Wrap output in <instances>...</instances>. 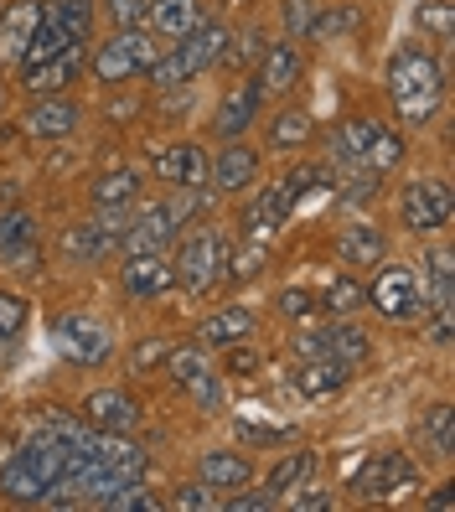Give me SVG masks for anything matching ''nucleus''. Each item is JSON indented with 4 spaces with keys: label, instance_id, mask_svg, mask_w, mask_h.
<instances>
[{
    "label": "nucleus",
    "instance_id": "1",
    "mask_svg": "<svg viewBox=\"0 0 455 512\" xmlns=\"http://www.w3.org/2000/svg\"><path fill=\"white\" fill-rule=\"evenodd\" d=\"M388 94L404 125H430V114L440 109L445 94V73L430 52H399L388 63Z\"/></svg>",
    "mask_w": 455,
    "mask_h": 512
},
{
    "label": "nucleus",
    "instance_id": "2",
    "mask_svg": "<svg viewBox=\"0 0 455 512\" xmlns=\"http://www.w3.org/2000/svg\"><path fill=\"white\" fill-rule=\"evenodd\" d=\"M228 37H233V32H228L223 21H197L181 42H171V52H161V63L150 68V78H156L161 88H176V83L202 78L212 63H223Z\"/></svg>",
    "mask_w": 455,
    "mask_h": 512
},
{
    "label": "nucleus",
    "instance_id": "3",
    "mask_svg": "<svg viewBox=\"0 0 455 512\" xmlns=\"http://www.w3.org/2000/svg\"><path fill=\"white\" fill-rule=\"evenodd\" d=\"M228 254H233V244L218 228H197L187 244H181L171 275H176V285L187 295H207V290L228 285Z\"/></svg>",
    "mask_w": 455,
    "mask_h": 512
},
{
    "label": "nucleus",
    "instance_id": "4",
    "mask_svg": "<svg viewBox=\"0 0 455 512\" xmlns=\"http://www.w3.org/2000/svg\"><path fill=\"white\" fill-rule=\"evenodd\" d=\"M161 63V42L140 32V26H125L119 37H109L94 52V73L104 83H130V78H150V68Z\"/></svg>",
    "mask_w": 455,
    "mask_h": 512
},
{
    "label": "nucleus",
    "instance_id": "5",
    "mask_svg": "<svg viewBox=\"0 0 455 512\" xmlns=\"http://www.w3.org/2000/svg\"><path fill=\"white\" fill-rule=\"evenodd\" d=\"M378 306V316H388V321H409V316H424L430 311V290H424V280L414 275V269H404V264H383L378 269V280L362 290Z\"/></svg>",
    "mask_w": 455,
    "mask_h": 512
},
{
    "label": "nucleus",
    "instance_id": "6",
    "mask_svg": "<svg viewBox=\"0 0 455 512\" xmlns=\"http://www.w3.org/2000/svg\"><path fill=\"white\" fill-rule=\"evenodd\" d=\"M52 347L63 352L68 363H78V368H99V363H109V352H114L109 331L94 316H78V311L52 326Z\"/></svg>",
    "mask_w": 455,
    "mask_h": 512
},
{
    "label": "nucleus",
    "instance_id": "7",
    "mask_svg": "<svg viewBox=\"0 0 455 512\" xmlns=\"http://www.w3.org/2000/svg\"><path fill=\"white\" fill-rule=\"evenodd\" d=\"M166 373H171L176 388H187L197 409H207V414L223 409V383H218V373H212L202 347H171L166 352Z\"/></svg>",
    "mask_w": 455,
    "mask_h": 512
},
{
    "label": "nucleus",
    "instance_id": "8",
    "mask_svg": "<svg viewBox=\"0 0 455 512\" xmlns=\"http://www.w3.org/2000/svg\"><path fill=\"white\" fill-rule=\"evenodd\" d=\"M409 487H414V461L404 456V450H378L373 461H362V466L352 471V492H357L362 502L409 492Z\"/></svg>",
    "mask_w": 455,
    "mask_h": 512
},
{
    "label": "nucleus",
    "instance_id": "9",
    "mask_svg": "<svg viewBox=\"0 0 455 512\" xmlns=\"http://www.w3.org/2000/svg\"><path fill=\"white\" fill-rule=\"evenodd\" d=\"M399 213L414 233H430V228H445L450 223V187L445 182H430V176H419V182L404 187V202Z\"/></svg>",
    "mask_w": 455,
    "mask_h": 512
},
{
    "label": "nucleus",
    "instance_id": "10",
    "mask_svg": "<svg viewBox=\"0 0 455 512\" xmlns=\"http://www.w3.org/2000/svg\"><path fill=\"white\" fill-rule=\"evenodd\" d=\"M21 119H26V135L32 140H63V135L78 130L83 109L73 99H63V94H32V104H26Z\"/></svg>",
    "mask_w": 455,
    "mask_h": 512
},
{
    "label": "nucleus",
    "instance_id": "11",
    "mask_svg": "<svg viewBox=\"0 0 455 512\" xmlns=\"http://www.w3.org/2000/svg\"><path fill=\"white\" fill-rule=\"evenodd\" d=\"M83 425L94 430H114V435H130L140 425V404L130 394H119V388H99V394L83 399Z\"/></svg>",
    "mask_w": 455,
    "mask_h": 512
},
{
    "label": "nucleus",
    "instance_id": "12",
    "mask_svg": "<svg viewBox=\"0 0 455 512\" xmlns=\"http://www.w3.org/2000/svg\"><path fill=\"white\" fill-rule=\"evenodd\" d=\"M119 285H125L130 300H156L176 285L171 264L161 254H125V275H119Z\"/></svg>",
    "mask_w": 455,
    "mask_h": 512
},
{
    "label": "nucleus",
    "instance_id": "13",
    "mask_svg": "<svg viewBox=\"0 0 455 512\" xmlns=\"http://www.w3.org/2000/svg\"><path fill=\"white\" fill-rule=\"evenodd\" d=\"M156 176H166L171 187H207L212 182V156L202 145H171V150H161Z\"/></svg>",
    "mask_w": 455,
    "mask_h": 512
},
{
    "label": "nucleus",
    "instance_id": "14",
    "mask_svg": "<svg viewBox=\"0 0 455 512\" xmlns=\"http://www.w3.org/2000/svg\"><path fill=\"white\" fill-rule=\"evenodd\" d=\"M290 197H285V187H269V192H259L249 207H244V233L254 238V244H269L285 223H290Z\"/></svg>",
    "mask_w": 455,
    "mask_h": 512
},
{
    "label": "nucleus",
    "instance_id": "15",
    "mask_svg": "<svg viewBox=\"0 0 455 512\" xmlns=\"http://www.w3.org/2000/svg\"><path fill=\"white\" fill-rule=\"evenodd\" d=\"M259 104H264V88L254 83V78H244L233 88V94L218 104V119H212V130H218L223 140H238L249 125H254V114H259Z\"/></svg>",
    "mask_w": 455,
    "mask_h": 512
},
{
    "label": "nucleus",
    "instance_id": "16",
    "mask_svg": "<svg viewBox=\"0 0 455 512\" xmlns=\"http://www.w3.org/2000/svg\"><path fill=\"white\" fill-rule=\"evenodd\" d=\"M300 73H306V63H300L295 42H269L264 47V57H259V88L264 94H290L300 83Z\"/></svg>",
    "mask_w": 455,
    "mask_h": 512
},
{
    "label": "nucleus",
    "instance_id": "17",
    "mask_svg": "<svg viewBox=\"0 0 455 512\" xmlns=\"http://www.w3.org/2000/svg\"><path fill=\"white\" fill-rule=\"evenodd\" d=\"M254 326H259V316H254L249 306H223V311H212V316L197 326V342H202V347L249 342V337H254Z\"/></svg>",
    "mask_w": 455,
    "mask_h": 512
},
{
    "label": "nucleus",
    "instance_id": "18",
    "mask_svg": "<svg viewBox=\"0 0 455 512\" xmlns=\"http://www.w3.org/2000/svg\"><path fill=\"white\" fill-rule=\"evenodd\" d=\"M145 21H150V37H166V42H181L202 21V6L197 0H150L145 6Z\"/></svg>",
    "mask_w": 455,
    "mask_h": 512
},
{
    "label": "nucleus",
    "instance_id": "19",
    "mask_svg": "<svg viewBox=\"0 0 455 512\" xmlns=\"http://www.w3.org/2000/svg\"><path fill=\"white\" fill-rule=\"evenodd\" d=\"M78 73H83V42H73L68 52L47 57V63H42V68H32L21 83H26V94H63V88H68Z\"/></svg>",
    "mask_w": 455,
    "mask_h": 512
},
{
    "label": "nucleus",
    "instance_id": "20",
    "mask_svg": "<svg viewBox=\"0 0 455 512\" xmlns=\"http://www.w3.org/2000/svg\"><path fill=\"white\" fill-rule=\"evenodd\" d=\"M254 176H259V156L244 140H228V150L212 161V187L218 192H244V187H254Z\"/></svg>",
    "mask_w": 455,
    "mask_h": 512
},
{
    "label": "nucleus",
    "instance_id": "21",
    "mask_svg": "<svg viewBox=\"0 0 455 512\" xmlns=\"http://www.w3.org/2000/svg\"><path fill=\"white\" fill-rule=\"evenodd\" d=\"M176 233H181V228H176V223L161 213V207H150V213H140V218L125 228V238H119V249H125V254H161Z\"/></svg>",
    "mask_w": 455,
    "mask_h": 512
},
{
    "label": "nucleus",
    "instance_id": "22",
    "mask_svg": "<svg viewBox=\"0 0 455 512\" xmlns=\"http://www.w3.org/2000/svg\"><path fill=\"white\" fill-rule=\"evenodd\" d=\"M0 492H6V502H16V507H37V502H47L52 497V487L21 461V450L11 461H0Z\"/></svg>",
    "mask_w": 455,
    "mask_h": 512
},
{
    "label": "nucleus",
    "instance_id": "23",
    "mask_svg": "<svg viewBox=\"0 0 455 512\" xmlns=\"http://www.w3.org/2000/svg\"><path fill=\"white\" fill-rule=\"evenodd\" d=\"M337 249H342V259H347V264L378 269V264H383V254H388V238H383V228H378V223H347V228H342V238H337Z\"/></svg>",
    "mask_w": 455,
    "mask_h": 512
},
{
    "label": "nucleus",
    "instance_id": "24",
    "mask_svg": "<svg viewBox=\"0 0 455 512\" xmlns=\"http://www.w3.org/2000/svg\"><path fill=\"white\" fill-rule=\"evenodd\" d=\"M342 383H347V368L337 357H300L295 363V388L306 399H326V394H337Z\"/></svg>",
    "mask_w": 455,
    "mask_h": 512
},
{
    "label": "nucleus",
    "instance_id": "25",
    "mask_svg": "<svg viewBox=\"0 0 455 512\" xmlns=\"http://www.w3.org/2000/svg\"><path fill=\"white\" fill-rule=\"evenodd\" d=\"M73 47V37L63 32V21L52 16V6L42 11V21H37V32H32V42L21 47V73H32V68H42L47 57H57V52H68Z\"/></svg>",
    "mask_w": 455,
    "mask_h": 512
},
{
    "label": "nucleus",
    "instance_id": "26",
    "mask_svg": "<svg viewBox=\"0 0 455 512\" xmlns=\"http://www.w3.org/2000/svg\"><path fill=\"white\" fill-rule=\"evenodd\" d=\"M37 254V223L32 213H21V207H11L6 218H0V259L6 264H21Z\"/></svg>",
    "mask_w": 455,
    "mask_h": 512
},
{
    "label": "nucleus",
    "instance_id": "27",
    "mask_svg": "<svg viewBox=\"0 0 455 512\" xmlns=\"http://www.w3.org/2000/svg\"><path fill=\"white\" fill-rule=\"evenodd\" d=\"M42 0H11L6 11H0V42H6L16 57H21V47L32 42V32H37V21H42Z\"/></svg>",
    "mask_w": 455,
    "mask_h": 512
},
{
    "label": "nucleus",
    "instance_id": "28",
    "mask_svg": "<svg viewBox=\"0 0 455 512\" xmlns=\"http://www.w3.org/2000/svg\"><path fill=\"white\" fill-rule=\"evenodd\" d=\"M249 476H254V466L244 456H233V450H207V456H202V481H207V487H218V492L244 487Z\"/></svg>",
    "mask_w": 455,
    "mask_h": 512
},
{
    "label": "nucleus",
    "instance_id": "29",
    "mask_svg": "<svg viewBox=\"0 0 455 512\" xmlns=\"http://www.w3.org/2000/svg\"><path fill=\"white\" fill-rule=\"evenodd\" d=\"M326 337H331V357L352 373V368H362L368 363V352H373V342H368V331L362 326H352V321H342V326H326Z\"/></svg>",
    "mask_w": 455,
    "mask_h": 512
},
{
    "label": "nucleus",
    "instance_id": "30",
    "mask_svg": "<svg viewBox=\"0 0 455 512\" xmlns=\"http://www.w3.org/2000/svg\"><path fill=\"white\" fill-rule=\"evenodd\" d=\"M311 471H316V450H290V456H285L275 471H269L264 492H269V497L295 492V487H306V481H311Z\"/></svg>",
    "mask_w": 455,
    "mask_h": 512
},
{
    "label": "nucleus",
    "instance_id": "31",
    "mask_svg": "<svg viewBox=\"0 0 455 512\" xmlns=\"http://www.w3.org/2000/svg\"><path fill=\"white\" fill-rule=\"evenodd\" d=\"M280 187H285L290 202H306L311 192H337V171L321 166V161H306V166H295Z\"/></svg>",
    "mask_w": 455,
    "mask_h": 512
},
{
    "label": "nucleus",
    "instance_id": "32",
    "mask_svg": "<svg viewBox=\"0 0 455 512\" xmlns=\"http://www.w3.org/2000/svg\"><path fill=\"white\" fill-rule=\"evenodd\" d=\"M140 202V171H109L94 182V207H135Z\"/></svg>",
    "mask_w": 455,
    "mask_h": 512
},
{
    "label": "nucleus",
    "instance_id": "33",
    "mask_svg": "<svg viewBox=\"0 0 455 512\" xmlns=\"http://www.w3.org/2000/svg\"><path fill=\"white\" fill-rule=\"evenodd\" d=\"M362 300H368V295H362V285L352 275H337V280H326V290L316 295V311H326L331 321H337V316H352Z\"/></svg>",
    "mask_w": 455,
    "mask_h": 512
},
{
    "label": "nucleus",
    "instance_id": "34",
    "mask_svg": "<svg viewBox=\"0 0 455 512\" xmlns=\"http://www.w3.org/2000/svg\"><path fill=\"white\" fill-rule=\"evenodd\" d=\"M383 130V119H368V114H352L347 125L337 130V156L342 161H362L368 156V145H373V135Z\"/></svg>",
    "mask_w": 455,
    "mask_h": 512
},
{
    "label": "nucleus",
    "instance_id": "35",
    "mask_svg": "<svg viewBox=\"0 0 455 512\" xmlns=\"http://www.w3.org/2000/svg\"><path fill=\"white\" fill-rule=\"evenodd\" d=\"M424 445H430L440 461L455 456V409L450 404H435L430 414H424Z\"/></svg>",
    "mask_w": 455,
    "mask_h": 512
},
{
    "label": "nucleus",
    "instance_id": "36",
    "mask_svg": "<svg viewBox=\"0 0 455 512\" xmlns=\"http://www.w3.org/2000/svg\"><path fill=\"white\" fill-rule=\"evenodd\" d=\"M311 135H316V125H311V114H300V109H285V114L269 119V145H280V150L306 145Z\"/></svg>",
    "mask_w": 455,
    "mask_h": 512
},
{
    "label": "nucleus",
    "instance_id": "37",
    "mask_svg": "<svg viewBox=\"0 0 455 512\" xmlns=\"http://www.w3.org/2000/svg\"><path fill=\"white\" fill-rule=\"evenodd\" d=\"M264 47H269V37L259 32V26H249V32L228 37V47H223V63H228V68H254L259 57H264Z\"/></svg>",
    "mask_w": 455,
    "mask_h": 512
},
{
    "label": "nucleus",
    "instance_id": "38",
    "mask_svg": "<svg viewBox=\"0 0 455 512\" xmlns=\"http://www.w3.org/2000/svg\"><path fill=\"white\" fill-rule=\"evenodd\" d=\"M399 161H404V135L383 125V130L373 135V145H368V156H362V166H373V171H393Z\"/></svg>",
    "mask_w": 455,
    "mask_h": 512
},
{
    "label": "nucleus",
    "instance_id": "39",
    "mask_svg": "<svg viewBox=\"0 0 455 512\" xmlns=\"http://www.w3.org/2000/svg\"><path fill=\"white\" fill-rule=\"evenodd\" d=\"M414 26H419L424 37L450 42V32H455V11H450V0H424V6L414 11Z\"/></svg>",
    "mask_w": 455,
    "mask_h": 512
},
{
    "label": "nucleus",
    "instance_id": "40",
    "mask_svg": "<svg viewBox=\"0 0 455 512\" xmlns=\"http://www.w3.org/2000/svg\"><path fill=\"white\" fill-rule=\"evenodd\" d=\"M52 16L63 21V32H68L73 42H83L88 32H94V0H57Z\"/></svg>",
    "mask_w": 455,
    "mask_h": 512
},
{
    "label": "nucleus",
    "instance_id": "41",
    "mask_svg": "<svg viewBox=\"0 0 455 512\" xmlns=\"http://www.w3.org/2000/svg\"><path fill=\"white\" fill-rule=\"evenodd\" d=\"M357 26H362V11L337 6V11H326V16H316V21H311V37H321V42H337V37H352Z\"/></svg>",
    "mask_w": 455,
    "mask_h": 512
},
{
    "label": "nucleus",
    "instance_id": "42",
    "mask_svg": "<svg viewBox=\"0 0 455 512\" xmlns=\"http://www.w3.org/2000/svg\"><path fill=\"white\" fill-rule=\"evenodd\" d=\"M171 507H181V512H218L223 497H218V487H207V481H187V487L171 492Z\"/></svg>",
    "mask_w": 455,
    "mask_h": 512
},
{
    "label": "nucleus",
    "instance_id": "43",
    "mask_svg": "<svg viewBox=\"0 0 455 512\" xmlns=\"http://www.w3.org/2000/svg\"><path fill=\"white\" fill-rule=\"evenodd\" d=\"M104 507H109V512H156L161 502L150 497L140 481H125V487H114V492L104 497Z\"/></svg>",
    "mask_w": 455,
    "mask_h": 512
},
{
    "label": "nucleus",
    "instance_id": "44",
    "mask_svg": "<svg viewBox=\"0 0 455 512\" xmlns=\"http://www.w3.org/2000/svg\"><path fill=\"white\" fill-rule=\"evenodd\" d=\"M424 264H430V295L435 300H450V285H455V269H450V249H430L424 254Z\"/></svg>",
    "mask_w": 455,
    "mask_h": 512
},
{
    "label": "nucleus",
    "instance_id": "45",
    "mask_svg": "<svg viewBox=\"0 0 455 512\" xmlns=\"http://www.w3.org/2000/svg\"><path fill=\"white\" fill-rule=\"evenodd\" d=\"M26 316H32V306H26V295L0 290V342H6V337H16V331L26 326Z\"/></svg>",
    "mask_w": 455,
    "mask_h": 512
},
{
    "label": "nucleus",
    "instance_id": "46",
    "mask_svg": "<svg viewBox=\"0 0 455 512\" xmlns=\"http://www.w3.org/2000/svg\"><path fill=\"white\" fill-rule=\"evenodd\" d=\"M259 269H264V244H254V238H249L244 249H238V259L228 254V280H233V285H244V280H254Z\"/></svg>",
    "mask_w": 455,
    "mask_h": 512
},
{
    "label": "nucleus",
    "instance_id": "47",
    "mask_svg": "<svg viewBox=\"0 0 455 512\" xmlns=\"http://www.w3.org/2000/svg\"><path fill=\"white\" fill-rule=\"evenodd\" d=\"M280 21H285L290 37H311V21H316L311 0H285V6H280Z\"/></svg>",
    "mask_w": 455,
    "mask_h": 512
},
{
    "label": "nucleus",
    "instance_id": "48",
    "mask_svg": "<svg viewBox=\"0 0 455 512\" xmlns=\"http://www.w3.org/2000/svg\"><path fill=\"white\" fill-rule=\"evenodd\" d=\"M311 311H316V295L311 290H280V316H290V321H311Z\"/></svg>",
    "mask_w": 455,
    "mask_h": 512
},
{
    "label": "nucleus",
    "instance_id": "49",
    "mask_svg": "<svg viewBox=\"0 0 455 512\" xmlns=\"http://www.w3.org/2000/svg\"><path fill=\"white\" fill-rule=\"evenodd\" d=\"M238 440H244V445H280V440H290V430L285 425H254V419H244V425H238Z\"/></svg>",
    "mask_w": 455,
    "mask_h": 512
},
{
    "label": "nucleus",
    "instance_id": "50",
    "mask_svg": "<svg viewBox=\"0 0 455 512\" xmlns=\"http://www.w3.org/2000/svg\"><path fill=\"white\" fill-rule=\"evenodd\" d=\"M166 352H171V342H140V347L130 352V368H135V373H156V368L166 363Z\"/></svg>",
    "mask_w": 455,
    "mask_h": 512
},
{
    "label": "nucleus",
    "instance_id": "51",
    "mask_svg": "<svg viewBox=\"0 0 455 512\" xmlns=\"http://www.w3.org/2000/svg\"><path fill=\"white\" fill-rule=\"evenodd\" d=\"M264 363H259V352H249L244 342H228V373L233 378H254Z\"/></svg>",
    "mask_w": 455,
    "mask_h": 512
},
{
    "label": "nucleus",
    "instance_id": "52",
    "mask_svg": "<svg viewBox=\"0 0 455 512\" xmlns=\"http://www.w3.org/2000/svg\"><path fill=\"white\" fill-rule=\"evenodd\" d=\"M145 6H150V0H109V16H114L119 32H125V26H140L145 21Z\"/></svg>",
    "mask_w": 455,
    "mask_h": 512
},
{
    "label": "nucleus",
    "instance_id": "53",
    "mask_svg": "<svg viewBox=\"0 0 455 512\" xmlns=\"http://www.w3.org/2000/svg\"><path fill=\"white\" fill-rule=\"evenodd\" d=\"M295 507L300 512H321V507H331V492H321V487L306 481V487H295Z\"/></svg>",
    "mask_w": 455,
    "mask_h": 512
},
{
    "label": "nucleus",
    "instance_id": "54",
    "mask_svg": "<svg viewBox=\"0 0 455 512\" xmlns=\"http://www.w3.org/2000/svg\"><path fill=\"white\" fill-rule=\"evenodd\" d=\"M269 502H275V497H269V492H249V497H233L228 507H233V512H264Z\"/></svg>",
    "mask_w": 455,
    "mask_h": 512
},
{
    "label": "nucleus",
    "instance_id": "55",
    "mask_svg": "<svg viewBox=\"0 0 455 512\" xmlns=\"http://www.w3.org/2000/svg\"><path fill=\"white\" fill-rule=\"evenodd\" d=\"M430 507H435V512H445V507H455V487H440V492L430 497Z\"/></svg>",
    "mask_w": 455,
    "mask_h": 512
}]
</instances>
